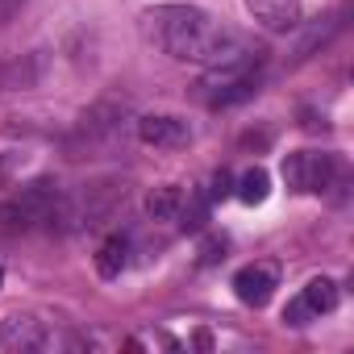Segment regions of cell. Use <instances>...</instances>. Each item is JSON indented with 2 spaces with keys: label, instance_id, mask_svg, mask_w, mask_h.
Wrapping results in <instances>:
<instances>
[{
  "label": "cell",
  "instance_id": "1",
  "mask_svg": "<svg viewBox=\"0 0 354 354\" xmlns=\"http://www.w3.org/2000/svg\"><path fill=\"white\" fill-rule=\"evenodd\" d=\"M142 38L167 59L192 63L201 71L230 67L259 55L242 42V34H234L225 21H217L201 5H150L142 13Z\"/></svg>",
  "mask_w": 354,
  "mask_h": 354
},
{
  "label": "cell",
  "instance_id": "2",
  "mask_svg": "<svg viewBox=\"0 0 354 354\" xmlns=\"http://www.w3.org/2000/svg\"><path fill=\"white\" fill-rule=\"evenodd\" d=\"M59 205H63V188L50 175H38V180L21 184L13 201L0 205V221L9 230H55V217H59Z\"/></svg>",
  "mask_w": 354,
  "mask_h": 354
},
{
  "label": "cell",
  "instance_id": "3",
  "mask_svg": "<svg viewBox=\"0 0 354 354\" xmlns=\"http://www.w3.org/2000/svg\"><path fill=\"white\" fill-rule=\"evenodd\" d=\"M283 184L300 196H321L342 180V158L333 150H292L279 162Z\"/></svg>",
  "mask_w": 354,
  "mask_h": 354
},
{
  "label": "cell",
  "instance_id": "4",
  "mask_svg": "<svg viewBox=\"0 0 354 354\" xmlns=\"http://www.w3.org/2000/svg\"><path fill=\"white\" fill-rule=\"evenodd\" d=\"M259 92V55L230 63V67H213L201 84V100L209 109H234L242 100H250Z\"/></svg>",
  "mask_w": 354,
  "mask_h": 354
},
{
  "label": "cell",
  "instance_id": "5",
  "mask_svg": "<svg viewBox=\"0 0 354 354\" xmlns=\"http://www.w3.org/2000/svg\"><path fill=\"white\" fill-rule=\"evenodd\" d=\"M138 138L154 150H184V146H192L196 133H192L188 117H180V113H146V117H138Z\"/></svg>",
  "mask_w": 354,
  "mask_h": 354
},
{
  "label": "cell",
  "instance_id": "6",
  "mask_svg": "<svg viewBox=\"0 0 354 354\" xmlns=\"http://www.w3.org/2000/svg\"><path fill=\"white\" fill-rule=\"evenodd\" d=\"M0 350L5 354H26V350H50V329L34 313H13L0 321Z\"/></svg>",
  "mask_w": 354,
  "mask_h": 354
},
{
  "label": "cell",
  "instance_id": "7",
  "mask_svg": "<svg viewBox=\"0 0 354 354\" xmlns=\"http://www.w3.org/2000/svg\"><path fill=\"white\" fill-rule=\"evenodd\" d=\"M279 288V267L275 263H246L238 275H234V296L250 308H263Z\"/></svg>",
  "mask_w": 354,
  "mask_h": 354
},
{
  "label": "cell",
  "instance_id": "8",
  "mask_svg": "<svg viewBox=\"0 0 354 354\" xmlns=\"http://www.w3.org/2000/svg\"><path fill=\"white\" fill-rule=\"evenodd\" d=\"M125 113H129V104H125V100H113V96L100 100V104H92V109L84 113V121H80V138H84V142H109V138H117Z\"/></svg>",
  "mask_w": 354,
  "mask_h": 354
},
{
  "label": "cell",
  "instance_id": "9",
  "mask_svg": "<svg viewBox=\"0 0 354 354\" xmlns=\"http://www.w3.org/2000/svg\"><path fill=\"white\" fill-rule=\"evenodd\" d=\"M242 5L271 34H288L300 26V0H242Z\"/></svg>",
  "mask_w": 354,
  "mask_h": 354
},
{
  "label": "cell",
  "instance_id": "10",
  "mask_svg": "<svg viewBox=\"0 0 354 354\" xmlns=\"http://www.w3.org/2000/svg\"><path fill=\"white\" fill-rule=\"evenodd\" d=\"M129 250H133L129 234H109L96 250V275L100 279H121V271L129 267Z\"/></svg>",
  "mask_w": 354,
  "mask_h": 354
},
{
  "label": "cell",
  "instance_id": "11",
  "mask_svg": "<svg viewBox=\"0 0 354 354\" xmlns=\"http://www.w3.org/2000/svg\"><path fill=\"white\" fill-rule=\"evenodd\" d=\"M337 300H342V288H337V279H329V275H313V279L304 283V292H300V304L308 308V317L333 313Z\"/></svg>",
  "mask_w": 354,
  "mask_h": 354
},
{
  "label": "cell",
  "instance_id": "12",
  "mask_svg": "<svg viewBox=\"0 0 354 354\" xmlns=\"http://www.w3.org/2000/svg\"><path fill=\"white\" fill-rule=\"evenodd\" d=\"M184 188L180 184H162V188H154L150 196H146V217L150 221H175L180 217V209H184Z\"/></svg>",
  "mask_w": 354,
  "mask_h": 354
},
{
  "label": "cell",
  "instance_id": "13",
  "mask_svg": "<svg viewBox=\"0 0 354 354\" xmlns=\"http://www.w3.org/2000/svg\"><path fill=\"white\" fill-rule=\"evenodd\" d=\"M234 196H238L242 205H263V201L271 196V175H267L263 167L242 171V175H238V184H234Z\"/></svg>",
  "mask_w": 354,
  "mask_h": 354
},
{
  "label": "cell",
  "instance_id": "14",
  "mask_svg": "<svg viewBox=\"0 0 354 354\" xmlns=\"http://www.w3.org/2000/svg\"><path fill=\"white\" fill-rule=\"evenodd\" d=\"M175 221H180L184 230H205V221H209V196H196V192H188L184 196V209H180V217H175Z\"/></svg>",
  "mask_w": 354,
  "mask_h": 354
},
{
  "label": "cell",
  "instance_id": "15",
  "mask_svg": "<svg viewBox=\"0 0 354 354\" xmlns=\"http://www.w3.org/2000/svg\"><path fill=\"white\" fill-rule=\"evenodd\" d=\"M217 259H225V238H205L201 242V267H209Z\"/></svg>",
  "mask_w": 354,
  "mask_h": 354
},
{
  "label": "cell",
  "instance_id": "16",
  "mask_svg": "<svg viewBox=\"0 0 354 354\" xmlns=\"http://www.w3.org/2000/svg\"><path fill=\"white\" fill-rule=\"evenodd\" d=\"M230 192H234V180H230L225 171H217V175H213V192H209V201H225Z\"/></svg>",
  "mask_w": 354,
  "mask_h": 354
},
{
  "label": "cell",
  "instance_id": "17",
  "mask_svg": "<svg viewBox=\"0 0 354 354\" xmlns=\"http://www.w3.org/2000/svg\"><path fill=\"white\" fill-rule=\"evenodd\" d=\"M283 321H288V325H308V308L300 304V296H296V300L283 308Z\"/></svg>",
  "mask_w": 354,
  "mask_h": 354
},
{
  "label": "cell",
  "instance_id": "18",
  "mask_svg": "<svg viewBox=\"0 0 354 354\" xmlns=\"http://www.w3.org/2000/svg\"><path fill=\"white\" fill-rule=\"evenodd\" d=\"M0 283H5V267H0Z\"/></svg>",
  "mask_w": 354,
  "mask_h": 354
}]
</instances>
